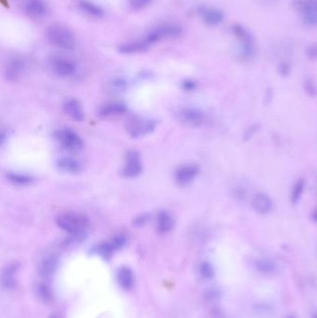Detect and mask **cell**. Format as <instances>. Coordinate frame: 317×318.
<instances>
[{"label": "cell", "mask_w": 317, "mask_h": 318, "mask_svg": "<svg viewBox=\"0 0 317 318\" xmlns=\"http://www.w3.org/2000/svg\"><path fill=\"white\" fill-rule=\"evenodd\" d=\"M45 38L50 45L60 50H74L76 45L74 33L62 24L55 23L49 25L45 30Z\"/></svg>", "instance_id": "obj_1"}, {"label": "cell", "mask_w": 317, "mask_h": 318, "mask_svg": "<svg viewBox=\"0 0 317 318\" xmlns=\"http://www.w3.org/2000/svg\"><path fill=\"white\" fill-rule=\"evenodd\" d=\"M57 225L68 233L70 236H83L85 237L88 227V219L79 213L67 212L61 214L56 220Z\"/></svg>", "instance_id": "obj_2"}, {"label": "cell", "mask_w": 317, "mask_h": 318, "mask_svg": "<svg viewBox=\"0 0 317 318\" xmlns=\"http://www.w3.org/2000/svg\"><path fill=\"white\" fill-rule=\"evenodd\" d=\"M156 128L155 121L151 119L133 118L131 119L128 125L127 131L132 138H141L150 134Z\"/></svg>", "instance_id": "obj_3"}, {"label": "cell", "mask_w": 317, "mask_h": 318, "mask_svg": "<svg viewBox=\"0 0 317 318\" xmlns=\"http://www.w3.org/2000/svg\"><path fill=\"white\" fill-rule=\"evenodd\" d=\"M27 63L22 57H13L7 63L4 69V75L9 81H17L25 75Z\"/></svg>", "instance_id": "obj_4"}, {"label": "cell", "mask_w": 317, "mask_h": 318, "mask_svg": "<svg viewBox=\"0 0 317 318\" xmlns=\"http://www.w3.org/2000/svg\"><path fill=\"white\" fill-rule=\"evenodd\" d=\"M57 140L65 149L78 151L83 147V141L75 131L69 129H62L56 132Z\"/></svg>", "instance_id": "obj_5"}, {"label": "cell", "mask_w": 317, "mask_h": 318, "mask_svg": "<svg viewBox=\"0 0 317 318\" xmlns=\"http://www.w3.org/2000/svg\"><path fill=\"white\" fill-rule=\"evenodd\" d=\"M50 67L57 75L61 77H70L76 73L75 63L64 57L52 58L50 61Z\"/></svg>", "instance_id": "obj_6"}, {"label": "cell", "mask_w": 317, "mask_h": 318, "mask_svg": "<svg viewBox=\"0 0 317 318\" xmlns=\"http://www.w3.org/2000/svg\"><path fill=\"white\" fill-rule=\"evenodd\" d=\"M143 165L137 152L131 151L126 156V164L123 168V175L127 178H134L141 174Z\"/></svg>", "instance_id": "obj_7"}, {"label": "cell", "mask_w": 317, "mask_h": 318, "mask_svg": "<svg viewBox=\"0 0 317 318\" xmlns=\"http://www.w3.org/2000/svg\"><path fill=\"white\" fill-rule=\"evenodd\" d=\"M179 117L183 123L191 127L202 125L205 120L204 114L196 108H183L179 113Z\"/></svg>", "instance_id": "obj_8"}, {"label": "cell", "mask_w": 317, "mask_h": 318, "mask_svg": "<svg viewBox=\"0 0 317 318\" xmlns=\"http://www.w3.org/2000/svg\"><path fill=\"white\" fill-rule=\"evenodd\" d=\"M25 10L33 19H42L49 13V8L44 0H27Z\"/></svg>", "instance_id": "obj_9"}, {"label": "cell", "mask_w": 317, "mask_h": 318, "mask_svg": "<svg viewBox=\"0 0 317 318\" xmlns=\"http://www.w3.org/2000/svg\"><path fill=\"white\" fill-rule=\"evenodd\" d=\"M150 48L149 44L142 38L121 44L119 47V51L123 54H138L147 51Z\"/></svg>", "instance_id": "obj_10"}, {"label": "cell", "mask_w": 317, "mask_h": 318, "mask_svg": "<svg viewBox=\"0 0 317 318\" xmlns=\"http://www.w3.org/2000/svg\"><path fill=\"white\" fill-rule=\"evenodd\" d=\"M77 8L81 13L92 19H100L105 14L104 10L101 7L90 0H78Z\"/></svg>", "instance_id": "obj_11"}, {"label": "cell", "mask_w": 317, "mask_h": 318, "mask_svg": "<svg viewBox=\"0 0 317 318\" xmlns=\"http://www.w3.org/2000/svg\"><path fill=\"white\" fill-rule=\"evenodd\" d=\"M19 268L18 262H11L4 268L1 275V284L5 289H13L15 287L16 275Z\"/></svg>", "instance_id": "obj_12"}, {"label": "cell", "mask_w": 317, "mask_h": 318, "mask_svg": "<svg viewBox=\"0 0 317 318\" xmlns=\"http://www.w3.org/2000/svg\"><path fill=\"white\" fill-rule=\"evenodd\" d=\"M198 173V169L194 165H185L176 170L175 179L180 185H187L194 180Z\"/></svg>", "instance_id": "obj_13"}, {"label": "cell", "mask_w": 317, "mask_h": 318, "mask_svg": "<svg viewBox=\"0 0 317 318\" xmlns=\"http://www.w3.org/2000/svg\"><path fill=\"white\" fill-rule=\"evenodd\" d=\"M58 259L53 254L44 256L39 264V273L44 278H50L56 272Z\"/></svg>", "instance_id": "obj_14"}, {"label": "cell", "mask_w": 317, "mask_h": 318, "mask_svg": "<svg viewBox=\"0 0 317 318\" xmlns=\"http://www.w3.org/2000/svg\"><path fill=\"white\" fill-rule=\"evenodd\" d=\"M62 109L66 116H68L70 119L75 121L80 122L84 119V112H83L82 106L79 103V101H77L75 99H69L66 100L63 103Z\"/></svg>", "instance_id": "obj_15"}, {"label": "cell", "mask_w": 317, "mask_h": 318, "mask_svg": "<svg viewBox=\"0 0 317 318\" xmlns=\"http://www.w3.org/2000/svg\"><path fill=\"white\" fill-rule=\"evenodd\" d=\"M298 8L309 23H317V0H299Z\"/></svg>", "instance_id": "obj_16"}, {"label": "cell", "mask_w": 317, "mask_h": 318, "mask_svg": "<svg viewBox=\"0 0 317 318\" xmlns=\"http://www.w3.org/2000/svg\"><path fill=\"white\" fill-rule=\"evenodd\" d=\"M252 206L261 214H267L273 208V202L265 193H257L252 198Z\"/></svg>", "instance_id": "obj_17"}, {"label": "cell", "mask_w": 317, "mask_h": 318, "mask_svg": "<svg viewBox=\"0 0 317 318\" xmlns=\"http://www.w3.org/2000/svg\"><path fill=\"white\" fill-rule=\"evenodd\" d=\"M127 112V106L122 102H111L102 106L99 109V115L101 118L119 117Z\"/></svg>", "instance_id": "obj_18"}, {"label": "cell", "mask_w": 317, "mask_h": 318, "mask_svg": "<svg viewBox=\"0 0 317 318\" xmlns=\"http://www.w3.org/2000/svg\"><path fill=\"white\" fill-rule=\"evenodd\" d=\"M118 282L119 286L124 289H131L134 284V275L131 268L123 266L118 272Z\"/></svg>", "instance_id": "obj_19"}, {"label": "cell", "mask_w": 317, "mask_h": 318, "mask_svg": "<svg viewBox=\"0 0 317 318\" xmlns=\"http://www.w3.org/2000/svg\"><path fill=\"white\" fill-rule=\"evenodd\" d=\"M174 226V221L168 212L162 211L156 219V228L160 234H167Z\"/></svg>", "instance_id": "obj_20"}, {"label": "cell", "mask_w": 317, "mask_h": 318, "mask_svg": "<svg viewBox=\"0 0 317 318\" xmlns=\"http://www.w3.org/2000/svg\"><path fill=\"white\" fill-rule=\"evenodd\" d=\"M58 168L63 172L67 173H77L81 170L80 163L71 157H62L57 162Z\"/></svg>", "instance_id": "obj_21"}, {"label": "cell", "mask_w": 317, "mask_h": 318, "mask_svg": "<svg viewBox=\"0 0 317 318\" xmlns=\"http://www.w3.org/2000/svg\"><path fill=\"white\" fill-rule=\"evenodd\" d=\"M7 179L14 185H18V186H25L33 182V178L31 176L17 173V172L7 173Z\"/></svg>", "instance_id": "obj_22"}, {"label": "cell", "mask_w": 317, "mask_h": 318, "mask_svg": "<svg viewBox=\"0 0 317 318\" xmlns=\"http://www.w3.org/2000/svg\"><path fill=\"white\" fill-rule=\"evenodd\" d=\"M115 251L116 250L113 248L111 242L100 243L93 248V252H95L98 255L101 256L102 258H105V259L106 258H109Z\"/></svg>", "instance_id": "obj_23"}, {"label": "cell", "mask_w": 317, "mask_h": 318, "mask_svg": "<svg viewBox=\"0 0 317 318\" xmlns=\"http://www.w3.org/2000/svg\"><path fill=\"white\" fill-rule=\"evenodd\" d=\"M255 266L262 274H273L276 268L274 262H270L266 259L257 260Z\"/></svg>", "instance_id": "obj_24"}, {"label": "cell", "mask_w": 317, "mask_h": 318, "mask_svg": "<svg viewBox=\"0 0 317 318\" xmlns=\"http://www.w3.org/2000/svg\"><path fill=\"white\" fill-rule=\"evenodd\" d=\"M203 17H204L205 24L209 25H218L223 20L222 14L217 11H214V10H209V11L205 12Z\"/></svg>", "instance_id": "obj_25"}, {"label": "cell", "mask_w": 317, "mask_h": 318, "mask_svg": "<svg viewBox=\"0 0 317 318\" xmlns=\"http://www.w3.org/2000/svg\"><path fill=\"white\" fill-rule=\"evenodd\" d=\"M231 193L235 198L244 200L247 197L248 190H247V187L245 186V184H243L241 182H236L231 187Z\"/></svg>", "instance_id": "obj_26"}, {"label": "cell", "mask_w": 317, "mask_h": 318, "mask_svg": "<svg viewBox=\"0 0 317 318\" xmlns=\"http://www.w3.org/2000/svg\"><path fill=\"white\" fill-rule=\"evenodd\" d=\"M37 293H38V298L44 302H49L51 299L50 288L44 284L38 285V287H37Z\"/></svg>", "instance_id": "obj_27"}, {"label": "cell", "mask_w": 317, "mask_h": 318, "mask_svg": "<svg viewBox=\"0 0 317 318\" xmlns=\"http://www.w3.org/2000/svg\"><path fill=\"white\" fill-rule=\"evenodd\" d=\"M200 275L205 279H210L214 275V270L209 262H203L200 264Z\"/></svg>", "instance_id": "obj_28"}, {"label": "cell", "mask_w": 317, "mask_h": 318, "mask_svg": "<svg viewBox=\"0 0 317 318\" xmlns=\"http://www.w3.org/2000/svg\"><path fill=\"white\" fill-rule=\"evenodd\" d=\"M110 242L112 244L113 248L115 249V250H119L124 247L125 244L127 242V238L124 235L120 234L114 237Z\"/></svg>", "instance_id": "obj_29"}, {"label": "cell", "mask_w": 317, "mask_h": 318, "mask_svg": "<svg viewBox=\"0 0 317 318\" xmlns=\"http://www.w3.org/2000/svg\"><path fill=\"white\" fill-rule=\"evenodd\" d=\"M152 0H130V5L134 11H142L150 5Z\"/></svg>", "instance_id": "obj_30"}, {"label": "cell", "mask_w": 317, "mask_h": 318, "mask_svg": "<svg viewBox=\"0 0 317 318\" xmlns=\"http://www.w3.org/2000/svg\"><path fill=\"white\" fill-rule=\"evenodd\" d=\"M112 87L117 89V90H124L126 87H127V84L123 78H117L115 80H113Z\"/></svg>", "instance_id": "obj_31"}, {"label": "cell", "mask_w": 317, "mask_h": 318, "mask_svg": "<svg viewBox=\"0 0 317 318\" xmlns=\"http://www.w3.org/2000/svg\"><path fill=\"white\" fill-rule=\"evenodd\" d=\"M301 191H302V182H298V184L295 186L294 191H293L292 198L294 201H297V199L299 197V195H300Z\"/></svg>", "instance_id": "obj_32"}, {"label": "cell", "mask_w": 317, "mask_h": 318, "mask_svg": "<svg viewBox=\"0 0 317 318\" xmlns=\"http://www.w3.org/2000/svg\"><path fill=\"white\" fill-rule=\"evenodd\" d=\"M147 221H148V217H147L146 215H142V216H140L139 218L135 220V225H138V226H142V225H144Z\"/></svg>", "instance_id": "obj_33"}, {"label": "cell", "mask_w": 317, "mask_h": 318, "mask_svg": "<svg viewBox=\"0 0 317 318\" xmlns=\"http://www.w3.org/2000/svg\"><path fill=\"white\" fill-rule=\"evenodd\" d=\"M194 86H195L194 83L191 80H186L182 83V87L186 90H192L193 88H194Z\"/></svg>", "instance_id": "obj_34"}, {"label": "cell", "mask_w": 317, "mask_h": 318, "mask_svg": "<svg viewBox=\"0 0 317 318\" xmlns=\"http://www.w3.org/2000/svg\"><path fill=\"white\" fill-rule=\"evenodd\" d=\"M314 219L317 221V211H315V213H314Z\"/></svg>", "instance_id": "obj_35"}, {"label": "cell", "mask_w": 317, "mask_h": 318, "mask_svg": "<svg viewBox=\"0 0 317 318\" xmlns=\"http://www.w3.org/2000/svg\"><path fill=\"white\" fill-rule=\"evenodd\" d=\"M312 318H317V313H314V314L312 315Z\"/></svg>", "instance_id": "obj_36"}, {"label": "cell", "mask_w": 317, "mask_h": 318, "mask_svg": "<svg viewBox=\"0 0 317 318\" xmlns=\"http://www.w3.org/2000/svg\"><path fill=\"white\" fill-rule=\"evenodd\" d=\"M50 318H58V317H57V316H55V315H52V316H51V317Z\"/></svg>", "instance_id": "obj_37"}]
</instances>
